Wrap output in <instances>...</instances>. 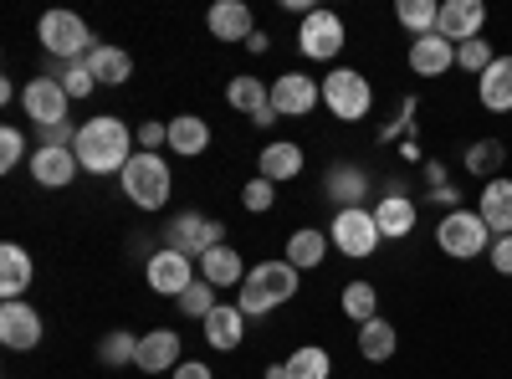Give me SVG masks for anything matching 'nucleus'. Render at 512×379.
<instances>
[{
  "label": "nucleus",
  "instance_id": "obj_1",
  "mask_svg": "<svg viewBox=\"0 0 512 379\" xmlns=\"http://www.w3.org/2000/svg\"><path fill=\"white\" fill-rule=\"evenodd\" d=\"M82 175H123V164L139 154L134 144V123H123L113 113H98L88 123H77V144H72Z\"/></svg>",
  "mask_w": 512,
  "mask_h": 379
},
{
  "label": "nucleus",
  "instance_id": "obj_2",
  "mask_svg": "<svg viewBox=\"0 0 512 379\" xmlns=\"http://www.w3.org/2000/svg\"><path fill=\"white\" fill-rule=\"evenodd\" d=\"M292 298H297V267L287 257L282 262H256L246 272V282L236 287V308L246 318H262V313H272V308H282Z\"/></svg>",
  "mask_w": 512,
  "mask_h": 379
},
{
  "label": "nucleus",
  "instance_id": "obj_3",
  "mask_svg": "<svg viewBox=\"0 0 512 379\" xmlns=\"http://www.w3.org/2000/svg\"><path fill=\"white\" fill-rule=\"evenodd\" d=\"M128 205H139V210H164L169 195H175V170L164 164V154H134L123 164V175H118Z\"/></svg>",
  "mask_w": 512,
  "mask_h": 379
},
{
  "label": "nucleus",
  "instance_id": "obj_4",
  "mask_svg": "<svg viewBox=\"0 0 512 379\" xmlns=\"http://www.w3.org/2000/svg\"><path fill=\"white\" fill-rule=\"evenodd\" d=\"M36 41H41V52L57 57L62 67L67 62H88V52L98 47L88 21H82L77 11H47V16L36 21Z\"/></svg>",
  "mask_w": 512,
  "mask_h": 379
},
{
  "label": "nucleus",
  "instance_id": "obj_5",
  "mask_svg": "<svg viewBox=\"0 0 512 379\" xmlns=\"http://www.w3.org/2000/svg\"><path fill=\"white\" fill-rule=\"evenodd\" d=\"M492 231H487V221L477 216V210H466V205H456V210H446V216L436 221V246L446 251L451 262H472V257H482V251H492Z\"/></svg>",
  "mask_w": 512,
  "mask_h": 379
},
{
  "label": "nucleus",
  "instance_id": "obj_6",
  "mask_svg": "<svg viewBox=\"0 0 512 379\" xmlns=\"http://www.w3.org/2000/svg\"><path fill=\"white\" fill-rule=\"evenodd\" d=\"M323 108L338 118V123H364L369 108H374V82L359 72V67H333L323 77Z\"/></svg>",
  "mask_w": 512,
  "mask_h": 379
},
{
  "label": "nucleus",
  "instance_id": "obj_7",
  "mask_svg": "<svg viewBox=\"0 0 512 379\" xmlns=\"http://www.w3.org/2000/svg\"><path fill=\"white\" fill-rule=\"evenodd\" d=\"M328 241L333 251H344V257L364 262L379 251V226H374V210L369 205H349V210H333V221H328Z\"/></svg>",
  "mask_w": 512,
  "mask_h": 379
},
{
  "label": "nucleus",
  "instance_id": "obj_8",
  "mask_svg": "<svg viewBox=\"0 0 512 379\" xmlns=\"http://www.w3.org/2000/svg\"><path fill=\"white\" fill-rule=\"evenodd\" d=\"M164 246H175V251L200 262L205 251L226 246V226L216 216H200V210H180V216H169V226H164Z\"/></svg>",
  "mask_w": 512,
  "mask_h": 379
},
{
  "label": "nucleus",
  "instance_id": "obj_9",
  "mask_svg": "<svg viewBox=\"0 0 512 379\" xmlns=\"http://www.w3.org/2000/svg\"><path fill=\"white\" fill-rule=\"evenodd\" d=\"M344 41H349V31H344V16L338 11H308L303 26H297V52L308 62H333L344 52Z\"/></svg>",
  "mask_w": 512,
  "mask_h": 379
},
{
  "label": "nucleus",
  "instance_id": "obj_10",
  "mask_svg": "<svg viewBox=\"0 0 512 379\" xmlns=\"http://www.w3.org/2000/svg\"><path fill=\"white\" fill-rule=\"evenodd\" d=\"M21 108H26V118L36 123V129H52V123H67L72 98H67V88L57 77H31L21 88Z\"/></svg>",
  "mask_w": 512,
  "mask_h": 379
},
{
  "label": "nucleus",
  "instance_id": "obj_11",
  "mask_svg": "<svg viewBox=\"0 0 512 379\" xmlns=\"http://www.w3.org/2000/svg\"><path fill=\"white\" fill-rule=\"evenodd\" d=\"M144 282L159 292V298H180V292L195 282V257H185V251H175V246H159L144 262Z\"/></svg>",
  "mask_w": 512,
  "mask_h": 379
},
{
  "label": "nucleus",
  "instance_id": "obj_12",
  "mask_svg": "<svg viewBox=\"0 0 512 379\" xmlns=\"http://www.w3.org/2000/svg\"><path fill=\"white\" fill-rule=\"evenodd\" d=\"M318 103H323V82L308 77V72H282V77L272 82V108H277L282 118H308Z\"/></svg>",
  "mask_w": 512,
  "mask_h": 379
},
{
  "label": "nucleus",
  "instance_id": "obj_13",
  "mask_svg": "<svg viewBox=\"0 0 512 379\" xmlns=\"http://www.w3.org/2000/svg\"><path fill=\"white\" fill-rule=\"evenodd\" d=\"M41 333H47V323H41V313L21 298V303H0V344H6L11 354H31L41 344Z\"/></svg>",
  "mask_w": 512,
  "mask_h": 379
},
{
  "label": "nucleus",
  "instance_id": "obj_14",
  "mask_svg": "<svg viewBox=\"0 0 512 379\" xmlns=\"http://www.w3.org/2000/svg\"><path fill=\"white\" fill-rule=\"evenodd\" d=\"M446 41H477L487 36V6L482 0H441V26H436Z\"/></svg>",
  "mask_w": 512,
  "mask_h": 379
},
{
  "label": "nucleus",
  "instance_id": "obj_15",
  "mask_svg": "<svg viewBox=\"0 0 512 379\" xmlns=\"http://www.w3.org/2000/svg\"><path fill=\"white\" fill-rule=\"evenodd\" d=\"M405 62H410L415 77H446V72L456 67V41H446L441 31L415 36V41H410V52H405Z\"/></svg>",
  "mask_w": 512,
  "mask_h": 379
},
{
  "label": "nucleus",
  "instance_id": "obj_16",
  "mask_svg": "<svg viewBox=\"0 0 512 379\" xmlns=\"http://www.w3.org/2000/svg\"><path fill=\"white\" fill-rule=\"evenodd\" d=\"M374 210V226H379V236L384 241H405L415 226H420V205L410 200V195H400V190H390L379 205H369Z\"/></svg>",
  "mask_w": 512,
  "mask_h": 379
},
{
  "label": "nucleus",
  "instance_id": "obj_17",
  "mask_svg": "<svg viewBox=\"0 0 512 379\" xmlns=\"http://www.w3.org/2000/svg\"><path fill=\"white\" fill-rule=\"evenodd\" d=\"M36 277V262H31V251L21 241H6L0 246V298L6 303H21L26 298V287Z\"/></svg>",
  "mask_w": 512,
  "mask_h": 379
},
{
  "label": "nucleus",
  "instance_id": "obj_18",
  "mask_svg": "<svg viewBox=\"0 0 512 379\" xmlns=\"http://www.w3.org/2000/svg\"><path fill=\"white\" fill-rule=\"evenodd\" d=\"M185 359H180V333L175 328H154V333H144L139 339V364L134 369H144V374H175Z\"/></svg>",
  "mask_w": 512,
  "mask_h": 379
},
{
  "label": "nucleus",
  "instance_id": "obj_19",
  "mask_svg": "<svg viewBox=\"0 0 512 379\" xmlns=\"http://www.w3.org/2000/svg\"><path fill=\"white\" fill-rule=\"evenodd\" d=\"M205 26H210V36L216 41H251V31H256V16H251V6L246 0H216L210 6V16H205Z\"/></svg>",
  "mask_w": 512,
  "mask_h": 379
},
{
  "label": "nucleus",
  "instance_id": "obj_20",
  "mask_svg": "<svg viewBox=\"0 0 512 379\" xmlns=\"http://www.w3.org/2000/svg\"><path fill=\"white\" fill-rule=\"evenodd\" d=\"M82 175V164H77V154L72 149H31V180L36 185H47V190H62V185H72Z\"/></svg>",
  "mask_w": 512,
  "mask_h": 379
},
{
  "label": "nucleus",
  "instance_id": "obj_21",
  "mask_svg": "<svg viewBox=\"0 0 512 379\" xmlns=\"http://www.w3.org/2000/svg\"><path fill=\"white\" fill-rule=\"evenodd\" d=\"M323 195L333 210H349V205H364L369 195V175L359 170V164H328V175H323Z\"/></svg>",
  "mask_w": 512,
  "mask_h": 379
},
{
  "label": "nucleus",
  "instance_id": "obj_22",
  "mask_svg": "<svg viewBox=\"0 0 512 379\" xmlns=\"http://www.w3.org/2000/svg\"><path fill=\"white\" fill-rule=\"evenodd\" d=\"M303 144H292V139H277V144H267L262 154H256V175L262 180H272V185H287V180H297L303 175Z\"/></svg>",
  "mask_w": 512,
  "mask_h": 379
},
{
  "label": "nucleus",
  "instance_id": "obj_23",
  "mask_svg": "<svg viewBox=\"0 0 512 379\" xmlns=\"http://www.w3.org/2000/svg\"><path fill=\"white\" fill-rule=\"evenodd\" d=\"M200 328H205V344L216 349V354H236L241 339H246V313H241L236 303H221Z\"/></svg>",
  "mask_w": 512,
  "mask_h": 379
},
{
  "label": "nucleus",
  "instance_id": "obj_24",
  "mask_svg": "<svg viewBox=\"0 0 512 379\" xmlns=\"http://www.w3.org/2000/svg\"><path fill=\"white\" fill-rule=\"evenodd\" d=\"M477 216L487 221L492 236H512V180L497 175L482 185V200H477Z\"/></svg>",
  "mask_w": 512,
  "mask_h": 379
},
{
  "label": "nucleus",
  "instance_id": "obj_25",
  "mask_svg": "<svg viewBox=\"0 0 512 379\" xmlns=\"http://www.w3.org/2000/svg\"><path fill=\"white\" fill-rule=\"evenodd\" d=\"M328 251H333V241H328V231H318V226H297V231L287 236V262H292L297 272H318V267L328 262Z\"/></svg>",
  "mask_w": 512,
  "mask_h": 379
},
{
  "label": "nucleus",
  "instance_id": "obj_26",
  "mask_svg": "<svg viewBox=\"0 0 512 379\" xmlns=\"http://www.w3.org/2000/svg\"><path fill=\"white\" fill-rule=\"evenodd\" d=\"M205 149H210V123L200 113H175V118H169V154L200 159Z\"/></svg>",
  "mask_w": 512,
  "mask_h": 379
},
{
  "label": "nucleus",
  "instance_id": "obj_27",
  "mask_svg": "<svg viewBox=\"0 0 512 379\" xmlns=\"http://www.w3.org/2000/svg\"><path fill=\"white\" fill-rule=\"evenodd\" d=\"M246 262H241V251L236 246H216V251H205V257H200V277L210 282V287H241L246 282Z\"/></svg>",
  "mask_w": 512,
  "mask_h": 379
},
{
  "label": "nucleus",
  "instance_id": "obj_28",
  "mask_svg": "<svg viewBox=\"0 0 512 379\" xmlns=\"http://www.w3.org/2000/svg\"><path fill=\"white\" fill-rule=\"evenodd\" d=\"M88 67L98 77V88H123V82L134 77V57H128L123 47H113V41H98V47L88 52Z\"/></svg>",
  "mask_w": 512,
  "mask_h": 379
},
{
  "label": "nucleus",
  "instance_id": "obj_29",
  "mask_svg": "<svg viewBox=\"0 0 512 379\" xmlns=\"http://www.w3.org/2000/svg\"><path fill=\"white\" fill-rule=\"evenodd\" d=\"M477 98H482L487 113H512V57H497L477 77Z\"/></svg>",
  "mask_w": 512,
  "mask_h": 379
},
{
  "label": "nucleus",
  "instance_id": "obj_30",
  "mask_svg": "<svg viewBox=\"0 0 512 379\" xmlns=\"http://www.w3.org/2000/svg\"><path fill=\"white\" fill-rule=\"evenodd\" d=\"M395 349H400V328H395L390 318H369V323H359V354H364L369 364L395 359Z\"/></svg>",
  "mask_w": 512,
  "mask_h": 379
},
{
  "label": "nucleus",
  "instance_id": "obj_31",
  "mask_svg": "<svg viewBox=\"0 0 512 379\" xmlns=\"http://www.w3.org/2000/svg\"><path fill=\"white\" fill-rule=\"evenodd\" d=\"M226 103L236 108V113H262L267 103H272V82H262V77H231L226 82Z\"/></svg>",
  "mask_w": 512,
  "mask_h": 379
},
{
  "label": "nucleus",
  "instance_id": "obj_32",
  "mask_svg": "<svg viewBox=\"0 0 512 379\" xmlns=\"http://www.w3.org/2000/svg\"><path fill=\"white\" fill-rule=\"evenodd\" d=\"M98 364L103 369H134L139 364V339L128 328H113L98 339Z\"/></svg>",
  "mask_w": 512,
  "mask_h": 379
},
{
  "label": "nucleus",
  "instance_id": "obj_33",
  "mask_svg": "<svg viewBox=\"0 0 512 379\" xmlns=\"http://www.w3.org/2000/svg\"><path fill=\"white\" fill-rule=\"evenodd\" d=\"M282 374H287V379H328V374H333V359H328V349L303 344V349H292V354L282 359Z\"/></svg>",
  "mask_w": 512,
  "mask_h": 379
},
{
  "label": "nucleus",
  "instance_id": "obj_34",
  "mask_svg": "<svg viewBox=\"0 0 512 379\" xmlns=\"http://www.w3.org/2000/svg\"><path fill=\"white\" fill-rule=\"evenodd\" d=\"M338 308H344V318H354V323L379 318V287H374V282H344V292H338Z\"/></svg>",
  "mask_w": 512,
  "mask_h": 379
},
{
  "label": "nucleus",
  "instance_id": "obj_35",
  "mask_svg": "<svg viewBox=\"0 0 512 379\" xmlns=\"http://www.w3.org/2000/svg\"><path fill=\"white\" fill-rule=\"evenodd\" d=\"M395 21H400L410 36H431V31L441 26V0H400Z\"/></svg>",
  "mask_w": 512,
  "mask_h": 379
},
{
  "label": "nucleus",
  "instance_id": "obj_36",
  "mask_svg": "<svg viewBox=\"0 0 512 379\" xmlns=\"http://www.w3.org/2000/svg\"><path fill=\"white\" fill-rule=\"evenodd\" d=\"M175 303H180V313H185V318H200V323H205L210 313H216V308H221V298H216V287H210L205 277H195V282H190V287L180 292V298H175Z\"/></svg>",
  "mask_w": 512,
  "mask_h": 379
},
{
  "label": "nucleus",
  "instance_id": "obj_37",
  "mask_svg": "<svg viewBox=\"0 0 512 379\" xmlns=\"http://www.w3.org/2000/svg\"><path fill=\"white\" fill-rule=\"evenodd\" d=\"M502 159H507V149H502L497 139H482V144H472V149H466V170H472L477 180H482V175H487V180H497Z\"/></svg>",
  "mask_w": 512,
  "mask_h": 379
},
{
  "label": "nucleus",
  "instance_id": "obj_38",
  "mask_svg": "<svg viewBox=\"0 0 512 379\" xmlns=\"http://www.w3.org/2000/svg\"><path fill=\"white\" fill-rule=\"evenodd\" d=\"M492 62H497V47H492L487 36H477V41H461V47H456V67H461V72H472V77H482Z\"/></svg>",
  "mask_w": 512,
  "mask_h": 379
},
{
  "label": "nucleus",
  "instance_id": "obj_39",
  "mask_svg": "<svg viewBox=\"0 0 512 379\" xmlns=\"http://www.w3.org/2000/svg\"><path fill=\"white\" fill-rule=\"evenodd\" d=\"M57 82L67 88V98L77 103V98H93L98 93V77H93V67L88 62H67L62 72H57Z\"/></svg>",
  "mask_w": 512,
  "mask_h": 379
},
{
  "label": "nucleus",
  "instance_id": "obj_40",
  "mask_svg": "<svg viewBox=\"0 0 512 379\" xmlns=\"http://www.w3.org/2000/svg\"><path fill=\"white\" fill-rule=\"evenodd\" d=\"M241 205L251 210V216H262V210H272V205H277V185H272V180H262V175L246 180V185H241Z\"/></svg>",
  "mask_w": 512,
  "mask_h": 379
},
{
  "label": "nucleus",
  "instance_id": "obj_41",
  "mask_svg": "<svg viewBox=\"0 0 512 379\" xmlns=\"http://www.w3.org/2000/svg\"><path fill=\"white\" fill-rule=\"evenodd\" d=\"M21 159H26V134L6 123V129H0V170H16Z\"/></svg>",
  "mask_w": 512,
  "mask_h": 379
},
{
  "label": "nucleus",
  "instance_id": "obj_42",
  "mask_svg": "<svg viewBox=\"0 0 512 379\" xmlns=\"http://www.w3.org/2000/svg\"><path fill=\"white\" fill-rule=\"evenodd\" d=\"M134 144L144 149V154H159V149H169V123H139V129H134Z\"/></svg>",
  "mask_w": 512,
  "mask_h": 379
},
{
  "label": "nucleus",
  "instance_id": "obj_43",
  "mask_svg": "<svg viewBox=\"0 0 512 379\" xmlns=\"http://www.w3.org/2000/svg\"><path fill=\"white\" fill-rule=\"evenodd\" d=\"M487 262H492V272H497V277H512V236H497V241H492Z\"/></svg>",
  "mask_w": 512,
  "mask_h": 379
},
{
  "label": "nucleus",
  "instance_id": "obj_44",
  "mask_svg": "<svg viewBox=\"0 0 512 379\" xmlns=\"http://www.w3.org/2000/svg\"><path fill=\"white\" fill-rule=\"evenodd\" d=\"M169 379H216V369H210L205 359H185L175 374H169Z\"/></svg>",
  "mask_w": 512,
  "mask_h": 379
},
{
  "label": "nucleus",
  "instance_id": "obj_45",
  "mask_svg": "<svg viewBox=\"0 0 512 379\" xmlns=\"http://www.w3.org/2000/svg\"><path fill=\"white\" fill-rule=\"evenodd\" d=\"M267 47H272V41H267V31H251V41H246V52H251V57H262Z\"/></svg>",
  "mask_w": 512,
  "mask_h": 379
},
{
  "label": "nucleus",
  "instance_id": "obj_46",
  "mask_svg": "<svg viewBox=\"0 0 512 379\" xmlns=\"http://www.w3.org/2000/svg\"><path fill=\"white\" fill-rule=\"evenodd\" d=\"M272 118H277V108H272V103H267V108H262V113H256V118H251V129H272Z\"/></svg>",
  "mask_w": 512,
  "mask_h": 379
}]
</instances>
